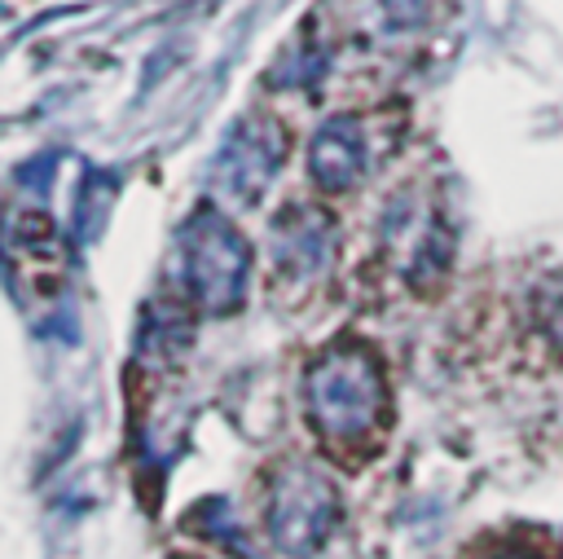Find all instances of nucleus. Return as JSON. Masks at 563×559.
I'll list each match as a JSON object with an SVG mask.
<instances>
[{
	"label": "nucleus",
	"mask_w": 563,
	"mask_h": 559,
	"mask_svg": "<svg viewBox=\"0 0 563 559\" xmlns=\"http://www.w3.org/2000/svg\"><path fill=\"white\" fill-rule=\"evenodd\" d=\"M479 559H537V555L523 550V546H493V550H484Z\"/></svg>",
	"instance_id": "nucleus-8"
},
{
	"label": "nucleus",
	"mask_w": 563,
	"mask_h": 559,
	"mask_svg": "<svg viewBox=\"0 0 563 559\" xmlns=\"http://www.w3.org/2000/svg\"><path fill=\"white\" fill-rule=\"evenodd\" d=\"M282 163H286V128L255 114V119L238 123L233 136L224 141V150L216 158V180L229 198L251 207L264 198V189L273 185Z\"/></svg>",
	"instance_id": "nucleus-4"
},
{
	"label": "nucleus",
	"mask_w": 563,
	"mask_h": 559,
	"mask_svg": "<svg viewBox=\"0 0 563 559\" xmlns=\"http://www.w3.org/2000/svg\"><path fill=\"white\" fill-rule=\"evenodd\" d=\"M273 268L286 277H317L334 255V220L312 202H290L273 220Z\"/></svg>",
	"instance_id": "nucleus-5"
},
{
	"label": "nucleus",
	"mask_w": 563,
	"mask_h": 559,
	"mask_svg": "<svg viewBox=\"0 0 563 559\" xmlns=\"http://www.w3.org/2000/svg\"><path fill=\"white\" fill-rule=\"evenodd\" d=\"M303 414L321 449L334 458L369 453L391 423V392L378 352L356 339L321 348L303 374Z\"/></svg>",
	"instance_id": "nucleus-1"
},
{
	"label": "nucleus",
	"mask_w": 563,
	"mask_h": 559,
	"mask_svg": "<svg viewBox=\"0 0 563 559\" xmlns=\"http://www.w3.org/2000/svg\"><path fill=\"white\" fill-rule=\"evenodd\" d=\"M176 264H180V291L198 313L229 317L242 308L251 282V246L220 207L202 202L185 216L176 233Z\"/></svg>",
	"instance_id": "nucleus-2"
},
{
	"label": "nucleus",
	"mask_w": 563,
	"mask_h": 559,
	"mask_svg": "<svg viewBox=\"0 0 563 559\" xmlns=\"http://www.w3.org/2000/svg\"><path fill=\"white\" fill-rule=\"evenodd\" d=\"M339 524V489L312 462H286L264 502L268 541L290 559H312Z\"/></svg>",
	"instance_id": "nucleus-3"
},
{
	"label": "nucleus",
	"mask_w": 563,
	"mask_h": 559,
	"mask_svg": "<svg viewBox=\"0 0 563 559\" xmlns=\"http://www.w3.org/2000/svg\"><path fill=\"white\" fill-rule=\"evenodd\" d=\"M365 163H369V141L356 114H330L308 141V172L325 194L352 189L365 176Z\"/></svg>",
	"instance_id": "nucleus-6"
},
{
	"label": "nucleus",
	"mask_w": 563,
	"mask_h": 559,
	"mask_svg": "<svg viewBox=\"0 0 563 559\" xmlns=\"http://www.w3.org/2000/svg\"><path fill=\"white\" fill-rule=\"evenodd\" d=\"M532 313H537L541 335L563 352V277L541 282V291H537V299H532Z\"/></svg>",
	"instance_id": "nucleus-7"
}]
</instances>
